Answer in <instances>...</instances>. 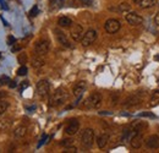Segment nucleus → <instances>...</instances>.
<instances>
[{
  "mask_svg": "<svg viewBox=\"0 0 159 153\" xmlns=\"http://www.w3.org/2000/svg\"><path fill=\"white\" fill-rule=\"evenodd\" d=\"M69 99V93L65 88H58L53 96L50 97V100H49V105L50 107H60L64 103H66V100Z\"/></svg>",
  "mask_w": 159,
  "mask_h": 153,
  "instance_id": "1",
  "label": "nucleus"
},
{
  "mask_svg": "<svg viewBox=\"0 0 159 153\" xmlns=\"http://www.w3.org/2000/svg\"><path fill=\"white\" fill-rule=\"evenodd\" d=\"M102 102H103L102 95L98 93V92H94V93H92L91 96L87 98V100L84 102V105L88 109H97V108H99L100 105H102Z\"/></svg>",
  "mask_w": 159,
  "mask_h": 153,
  "instance_id": "2",
  "label": "nucleus"
},
{
  "mask_svg": "<svg viewBox=\"0 0 159 153\" xmlns=\"http://www.w3.org/2000/svg\"><path fill=\"white\" fill-rule=\"evenodd\" d=\"M81 143L83 147L86 148H91L94 143V131L92 129H86L83 132H82V136H81Z\"/></svg>",
  "mask_w": 159,
  "mask_h": 153,
  "instance_id": "3",
  "label": "nucleus"
},
{
  "mask_svg": "<svg viewBox=\"0 0 159 153\" xmlns=\"http://www.w3.org/2000/svg\"><path fill=\"white\" fill-rule=\"evenodd\" d=\"M49 48H50L49 40H47V39H40V40H38V42L36 43V45H34V53H36V55H42V57H44V55L49 52Z\"/></svg>",
  "mask_w": 159,
  "mask_h": 153,
  "instance_id": "4",
  "label": "nucleus"
},
{
  "mask_svg": "<svg viewBox=\"0 0 159 153\" xmlns=\"http://www.w3.org/2000/svg\"><path fill=\"white\" fill-rule=\"evenodd\" d=\"M49 91H50V83L48 80H40L37 83V95L40 98H45V97L49 95Z\"/></svg>",
  "mask_w": 159,
  "mask_h": 153,
  "instance_id": "5",
  "label": "nucleus"
},
{
  "mask_svg": "<svg viewBox=\"0 0 159 153\" xmlns=\"http://www.w3.org/2000/svg\"><path fill=\"white\" fill-rule=\"evenodd\" d=\"M97 36H98V35H97V31H96V30H88L86 33H83V37L81 39V44H82L83 47L91 45L92 43L96 42Z\"/></svg>",
  "mask_w": 159,
  "mask_h": 153,
  "instance_id": "6",
  "label": "nucleus"
},
{
  "mask_svg": "<svg viewBox=\"0 0 159 153\" xmlns=\"http://www.w3.org/2000/svg\"><path fill=\"white\" fill-rule=\"evenodd\" d=\"M120 27H121V23H120L119 20H116V19H109L105 22V25H104L105 31H107L108 33H110V35L116 33L120 30Z\"/></svg>",
  "mask_w": 159,
  "mask_h": 153,
  "instance_id": "7",
  "label": "nucleus"
},
{
  "mask_svg": "<svg viewBox=\"0 0 159 153\" xmlns=\"http://www.w3.org/2000/svg\"><path fill=\"white\" fill-rule=\"evenodd\" d=\"M70 36L74 40H81L83 37V27L79 23H72L70 30Z\"/></svg>",
  "mask_w": 159,
  "mask_h": 153,
  "instance_id": "8",
  "label": "nucleus"
},
{
  "mask_svg": "<svg viewBox=\"0 0 159 153\" xmlns=\"http://www.w3.org/2000/svg\"><path fill=\"white\" fill-rule=\"evenodd\" d=\"M79 130H80V123L76 120V119L70 120V121H69V124H67V125H66V128H65V132H66L67 135H70V136L76 135Z\"/></svg>",
  "mask_w": 159,
  "mask_h": 153,
  "instance_id": "9",
  "label": "nucleus"
},
{
  "mask_svg": "<svg viewBox=\"0 0 159 153\" xmlns=\"http://www.w3.org/2000/svg\"><path fill=\"white\" fill-rule=\"evenodd\" d=\"M126 21L131 25V26H139L143 23V19L142 16H139L136 12H129L126 15Z\"/></svg>",
  "mask_w": 159,
  "mask_h": 153,
  "instance_id": "10",
  "label": "nucleus"
},
{
  "mask_svg": "<svg viewBox=\"0 0 159 153\" xmlns=\"http://www.w3.org/2000/svg\"><path fill=\"white\" fill-rule=\"evenodd\" d=\"M55 32V37H57V40L59 42L60 44L62 45V47H65V48H71L72 45H71V43L69 42V39L66 37V35L62 32V31H60V30H55L54 31Z\"/></svg>",
  "mask_w": 159,
  "mask_h": 153,
  "instance_id": "11",
  "label": "nucleus"
},
{
  "mask_svg": "<svg viewBox=\"0 0 159 153\" xmlns=\"http://www.w3.org/2000/svg\"><path fill=\"white\" fill-rule=\"evenodd\" d=\"M130 143H131V147L135 148V150L141 148V146L143 145V136H142V134L137 132V134L134 135L131 137V140H130Z\"/></svg>",
  "mask_w": 159,
  "mask_h": 153,
  "instance_id": "12",
  "label": "nucleus"
},
{
  "mask_svg": "<svg viewBox=\"0 0 159 153\" xmlns=\"http://www.w3.org/2000/svg\"><path fill=\"white\" fill-rule=\"evenodd\" d=\"M146 146L149 150H157L159 147V136L158 135H151L146 140Z\"/></svg>",
  "mask_w": 159,
  "mask_h": 153,
  "instance_id": "13",
  "label": "nucleus"
},
{
  "mask_svg": "<svg viewBox=\"0 0 159 153\" xmlns=\"http://www.w3.org/2000/svg\"><path fill=\"white\" fill-rule=\"evenodd\" d=\"M86 88H87V85H86L84 81H80V82H77L76 86L74 87V96L77 97V98H81L82 95L84 93Z\"/></svg>",
  "mask_w": 159,
  "mask_h": 153,
  "instance_id": "14",
  "label": "nucleus"
},
{
  "mask_svg": "<svg viewBox=\"0 0 159 153\" xmlns=\"http://www.w3.org/2000/svg\"><path fill=\"white\" fill-rule=\"evenodd\" d=\"M108 141H109V135L108 134H100L97 137V145L99 148H104L108 145Z\"/></svg>",
  "mask_w": 159,
  "mask_h": 153,
  "instance_id": "15",
  "label": "nucleus"
},
{
  "mask_svg": "<svg viewBox=\"0 0 159 153\" xmlns=\"http://www.w3.org/2000/svg\"><path fill=\"white\" fill-rule=\"evenodd\" d=\"M72 23H74L72 20L70 19V17H67V16H62V17H60L58 20V25H59L60 27H62V28H69V27H71Z\"/></svg>",
  "mask_w": 159,
  "mask_h": 153,
  "instance_id": "16",
  "label": "nucleus"
},
{
  "mask_svg": "<svg viewBox=\"0 0 159 153\" xmlns=\"http://www.w3.org/2000/svg\"><path fill=\"white\" fill-rule=\"evenodd\" d=\"M26 134H27V128L23 126V125L17 126V128L14 130V136H15L16 138H22V137L26 136Z\"/></svg>",
  "mask_w": 159,
  "mask_h": 153,
  "instance_id": "17",
  "label": "nucleus"
},
{
  "mask_svg": "<svg viewBox=\"0 0 159 153\" xmlns=\"http://www.w3.org/2000/svg\"><path fill=\"white\" fill-rule=\"evenodd\" d=\"M44 64H45V60H44V58L42 57V55H36V57L33 58V60H32V66L34 69H39Z\"/></svg>",
  "mask_w": 159,
  "mask_h": 153,
  "instance_id": "18",
  "label": "nucleus"
},
{
  "mask_svg": "<svg viewBox=\"0 0 159 153\" xmlns=\"http://www.w3.org/2000/svg\"><path fill=\"white\" fill-rule=\"evenodd\" d=\"M156 4H157V0H141L139 6L142 9H149V7H153Z\"/></svg>",
  "mask_w": 159,
  "mask_h": 153,
  "instance_id": "19",
  "label": "nucleus"
},
{
  "mask_svg": "<svg viewBox=\"0 0 159 153\" xmlns=\"http://www.w3.org/2000/svg\"><path fill=\"white\" fill-rule=\"evenodd\" d=\"M130 9H131V6H130L129 4L121 2L118 7H113V9H110V10H115V11H119V12H125V11H130Z\"/></svg>",
  "mask_w": 159,
  "mask_h": 153,
  "instance_id": "20",
  "label": "nucleus"
},
{
  "mask_svg": "<svg viewBox=\"0 0 159 153\" xmlns=\"http://www.w3.org/2000/svg\"><path fill=\"white\" fill-rule=\"evenodd\" d=\"M7 108H9V103H7L6 100L0 99V115L4 114V113L7 110Z\"/></svg>",
  "mask_w": 159,
  "mask_h": 153,
  "instance_id": "21",
  "label": "nucleus"
},
{
  "mask_svg": "<svg viewBox=\"0 0 159 153\" xmlns=\"http://www.w3.org/2000/svg\"><path fill=\"white\" fill-rule=\"evenodd\" d=\"M60 145L62 146V147H70V146H72L74 145V140H71V138H66V140H62L61 142H60Z\"/></svg>",
  "mask_w": 159,
  "mask_h": 153,
  "instance_id": "22",
  "label": "nucleus"
},
{
  "mask_svg": "<svg viewBox=\"0 0 159 153\" xmlns=\"http://www.w3.org/2000/svg\"><path fill=\"white\" fill-rule=\"evenodd\" d=\"M17 60H19V63H20L21 65H25L27 63V55L25 53H21L20 55H19V58H17Z\"/></svg>",
  "mask_w": 159,
  "mask_h": 153,
  "instance_id": "23",
  "label": "nucleus"
},
{
  "mask_svg": "<svg viewBox=\"0 0 159 153\" xmlns=\"http://www.w3.org/2000/svg\"><path fill=\"white\" fill-rule=\"evenodd\" d=\"M17 75L19 76H26L27 75V67L25 65H21V67L17 70Z\"/></svg>",
  "mask_w": 159,
  "mask_h": 153,
  "instance_id": "24",
  "label": "nucleus"
},
{
  "mask_svg": "<svg viewBox=\"0 0 159 153\" xmlns=\"http://www.w3.org/2000/svg\"><path fill=\"white\" fill-rule=\"evenodd\" d=\"M11 80L7 76H0V85H7Z\"/></svg>",
  "mask_w": 159,
  "mask_h": 153,
  "instance_id": "25",
  "label": "nucleus"
},
{
  "mask_svg": "<svg viewBox=\"0 0 159 153\" xmlns=\"http://www.w3.org/2000/svg\"><path fill=\"white\" fill-rule=\"evenodd\" d=\"M76 152H77V148L76 147H72V146L66 147L65 151H64V153H76Z\"/></svg>",
  "mask_w": 159,
  "mask_h": 153,
  "instance_id": "26",
  "label": "nucleus"
},
{
  "mask_svg": "<svg viewBox=\"0 0 159 153\" xmlns=\"http://www.w3.org/2000/svg\"><path fill=\"white\" fill-rule=\"evenodd\" d=\"M30 14H31V16H37V15H38V7H37V6H33Z\"/></svg>",
  "mask_w": 159,
  "mask_h": 153,
  "instance_id": "27",
  "label": "nucleus"
},
{
  "mask_svg": "<svg viewBox=\"0 0 159 153\" xmlns=\"http://www.w3.org/2000/svg\"><path fill=\"white\" fill-rule=\"evenodd\" d=\"M15 42H16V39H15V37H12V36H10V37L7 38V44H9V45L15 44Z\"/></svg>",
  "mask_w": 159,
  "mask_h": 153,
  "instance_id": "28",
  "label": "nucleus"
},
{
  "mask_svg": "<svg viewBox=\"0 0 159 153\" xmlns=\"http://www.w3.org/2000/svg\"><path fill=\"white\" fill-rule=\"evenodd\" d=\"M83 5H87V6H89V5H92V0H80Z\"/></svg>",
  "mask_w": 159,
  "mask_h": 153,
  "instance_id": "29",
  "label": "nucleus"
},
{
  "mask_svg": "<svg viewBox=\"0 0 159 153\" xmlns=\"http://www.w3.org/2000/svg\"><path fill=\"white\" fill-rule=\"evenodd\" d=\"M19 50H21V47H20V45L12 47V53H15V52H19Z\"/></svg>",
  "mask_w": 159,
  "mask_h": 153,
  "instance_id": "30",
  "label": "nucleus"
},
{
  "mask_svg": "<svg viewBox=\"0 0 159 153\" xmlns=\"http://www.w3.org/2000/svg\"><path fill=\"white\" fill-rule=\"evenodd\" d=\"M154 22H156V25L159 26V11L157 12V15H156V17H154Z\"/></svg>",
  "mask_w": 159,
  "mask_h": 153,
  "instance_id": "31",
  "label": "nucleus"
},
{
  "mask_svg": "<svg viewBox=\"0 0 159 153\" xmlns=\"http://www.w3.org/2000/svg\"><path fill=\"white\" fill-rule=\"evenodd\" d=\"M153 100H156V102H159V92H157V93L153 96Z\"/></svg>",
  "mask_w": 159,
  "mask_h": 153,
  "instance_id": "32",
  "label": "nucleus"
},
{
  "mask_svg": "<svg viewBox=\"0 0 159 153\" xmlns=\"http://www.w3.org/2000/svg\"><path fill=\"white\" fill-rule=\"evenodd\" d=\"M16 85H17V83H16V81H11V83H9V86H10L11 88H14V87H16Z\"/></svg>",
  "mask_w": 159,
  "mask_h": 153,
  "instance_id": "33",
  "label": "nucleus"
},
{
  "mask_svg": "<svg viewBox=\"0 0 159 153\" xmlns=\"http://www.w3.org/2000/svg\"><path fill=\"white\" fill-rule=\"evenodd\" d=\"M4 97H6V92H2V91H0V99H2Z\"/></svg>",
  "mask_w": 159,
  "mask_h": 153,
  "instance_id": "34",
  "label": "nucleus"
},
{
  "mask_svg": "<svg viewBox=\"0 0 159 153\" xmlns=\"http://www.w3.org/2000/svg\"><path fill=\"white\" fill-rule=\"evenodd\" d=\"M134 1H135L136 4H139V2H141V0H134Z\"/></svg>",
  "mask_w": 159,
  "mask_h": 153,
  "instance_id": "35",
  "label": "nucleus"
}]
</instances>
